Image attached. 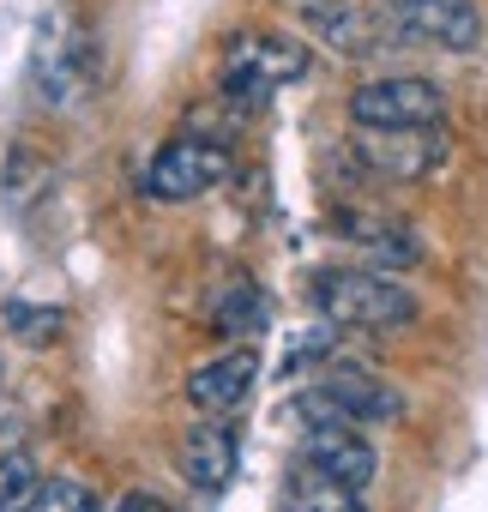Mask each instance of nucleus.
Segmentation results:
<instances>
[{
  "instance_id": "f257e3e1",
  "label": "nucleus",
  "mask_w": 488,
  "mask_h": 512,
  "mask_svg": "<svg viewBox=\"0 0 488 512\" xmlns=\"http://www.w3.org/2000/svg\"><path fill=\"white\" fill-rule=\"evenodd\" d=\"M308 296L344 332H392L422 314V302L404 284H392L386 272H368V266H326V272H314Z\"/></svg>"
},
{
  "instance_id": "f8f14e48",
  "label": "nucleus",
  "mask_w": 488,
  "mask_h": 512,
  "mask_svg": "<svg viewBox=\"0 0 488 512\" xmlns=\"http://www.w3.org/2000/svg\"><path fill=\"white\" fill-rule=\"evenodd\" d=\"M284 512H368V500L338 488V482H326L314 464H296L284 476Z\"/></svg>"
},
{
  "instance_id": "4468645a",
  "label": "nucleus",
  "mask_w": 488,
  "mask_h": 512,
  "mask_svg": "<svg viewBox=\"0 0 488 512\" xmlns=\"http://www.w3.org/2000/svg\"><path fill=\"white\" fill-rule=\"evenodd\" d=\"M211 320H217L223 332H260V326H266V296H260L254 284H229Z\"/></svg>"
},
{
  "instance_id": "39448f33",
  "label": "nucleus",
  "mask_w": 488,
  "mask_h": 512,
  "mask_svg": "<svg viewBox=\"0 0 488 512\" xmlns=\"http://www.w3.org/2000/svg\"><path fill=\"white\" fill-rule=\"evenodd\" d=\"M217 181H229V145H223V139H199V133L169 139V145L151 157V169H145V193L163 199V205L199 199V193H211Z\"/></svg>"
},
{
  "instance_id": "ddd939ff",
  "label": "nucleus",
  "mask_w": 488,
  "mask_h": 512,
  "mask_svg": "<svg viewBox=\"0 0 488 512\" xmlns=\"http://www.w3.org/2000/svg\"><path fill=\"white\" fill-rule=\"evenodd\" d=\"M37 494H43V470L31 464V452L0 458V512H37Z\"/></svg>"
},
{
  "instance_id": "f3484780",
  "label": "nucleus",
  "mask_w": 488,
  "mask_h": 512,
  "mask_svg": "<svg viewBox=\"0 0 488 512\" xmlns=\"http://www.w3.org/2000/svg\"><path fill=\"white\" fill-rule=\"evenodd\" d=\"M103 512H169L157 494H145V488H133V494H121L115 506H103Z\"/></svg>"
},
{
  "instance_id": "f03ea898",
  "label": "nucleus",
  "mask_w": 488,
  "mask_h": 512,
  "mask_svg": "<svg viewBox=\"0 0 488 512\" xmlns=\"http://www.w3.org/2000/svg\"><path fill=\"white\" fill-rule=\"evenodd\" d=\"M296 79H308V49L278 31H241L223 49V97L235 109H260Z\"/></svg>"
},
{
  "instance_id": "423d86ee",
  "label": "nucleus",
  "mask_w": 488,
  "mask_h": 512,
  "mask_svg": "<svg viewBox=\"0 0 488 512\" xmlns=\"http://www.w3.org/2000/svg\"><path fill=\"white\" fill-rule=\"evenodd\" d=\"M302 464H314L326 482L362 494V488L380 476V446H374L362 428H308V434H302Z\"/></svg>"
},
{
  "instance_id": "a211bd4d",
  "label": "nucleus",
  "mask_w": 488,
  "mask_h": 512,
  "mask_svg": "<svg viewBox=\"0 0 488 512\" xmlns=\"http://www.w3.org/2000/svg\"><path fill=\"white\" fill-rule=\"evenodd\" d=\"M7 446H13V410H7V398H0V458H7Z\"/></svg>"
},
{
  "instance_id": "7ed1b4c3",
  "label": "nucleus",
  "mask_w": 488,
  "mask_h": 512,
  "mask_svg": "<svg viewBox=\"0 0 488 512\" xmlns=\"http://www.w3.org/2000/svg\"><path fill=\"white\" fill-rule=\"evenodd\" d=\"M398 416H404L398 386L374 380L368 368H332L302 392V422L308 428H362L368 434V428L398 422Z\"/></svg>"
},
{
  "instance_id": "2eb2a0df",
  "label": "nucleus",
  "mask_w": 488,
  "mask_h": 512,
  "mask_svg": "<svg viewBox=\"0 0 488 512\" xmlns=\"http://www.w3.org/2000/svg\"><path fill=\"white\" fill-rule=\"evenodd\" d=\"M37 512H103V494L79 476H49L37 494Z\"/></svg>"
},
{
  "instance_id": "9d476101",
  "label": "nucleus",
  "mask_w": 488,
  "mask_h": 512,
  "mask_svg": "<svg viewBox=\"0 0 488 512\" xmlns=\"http://www.w3.org/2000/svg\"><path fill=\"white\" fill-rule=\"evenodd\" d=\"M440 157H446V133L440 127H428V133H368L362 169L392 175V181H416V175L440 169Z\"/></svg>"
},
{
  "instance_id": "dca6fc26",
  "label": "nucleus",
  "mask_w": 488,
  "mask_h": 512,
  "mask_svg": "<svg viewBox=\"0 0 488 512\" xmlns=\"http://www.w3.org/2000/svg\"><path fill=\"white\" fill-rule=\"evenodd\" d=\"M7 320H13V332H25L31 344H43V338L61 332V314H25V308H7Z\"/></svg>"
},
{
  "instance_id": "20e7f679",
  "label": "nucleus",
  "mask_w": 488,
  "mask_h": 512,
  "mask_svg": "<svg viewBox=\"0 0 488 512\" xmlns=\"http://www.w3.org/2000/svg\"><path fill=\"white\" fill-rule=\"evenodd\" d=\"M350 121L362 133H428L446 127V91L434 79H368L350 91Z\"/></svg>"
},
{
  "instance_id": "0eeeda50",
  "label": "nucleus",
  "mask_w": 488,
  "mask_h": 512,
  "mask_svg": "<svg viewBox=\"0 0 488 512\" xmlns=\"http://www.w3.org/2000/svg\"><path fill=\"white\" fill-rule=\"evenodd\" d=\"M254 380H260V350H223L187 374V404L199 416H229L254 398Z\"/></svg>"
},
{
  "instance_id": "6e6552de",
  "label": "nucleus",
  "mask_w": 488,
  "mask_h": 512,
  "mask_svg": "<svg viewBox=\"0 0 488 512\" xmlns=\"http://www.w3.org/2000/svg\"><path fill=\"white\" fill-rule=\"evenodd\" d=\"M181 476L199 488V494H217V488H229L235 482V464H241V446H235V434L223 428V422H193L187 434H181Z\"/></svg>"
},
{
  "instance_id": "9b49d317",
  "label": "nucleus",
  "mask_w": 488,
  "mask_h": 512,
  "mask_svg": "<svg viewBox=\"0 0 488 512\" xmlns=\"http://www.w3.org/2000/svg\"><path fill=\"white\" fill-rule=\"evenodd\" d=\"M338 235H350L362 253H368V272H380V266H392V272H404V266H416L422 260V241L404 229V223H386V217H362V211H338Z\"/></svg>"
},
{
  "instance_id": "1a4fd4ad",
  "label": "nucleus",
  "mask_w": 488,
  "mask_h": 512,
  "mask_svg": "<svg viewBox=\"0 0 488 512\" xmlns=\"http://www.w3.org/2000/svg\"><path fill=\"white\" fill-rule=\"evenodd\" d=\"M392 13L440 49H476L482 43L476 0H392Z\"/></svg>"
}]
</instances>
